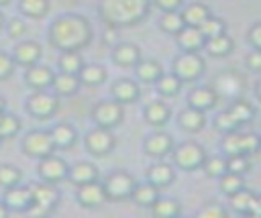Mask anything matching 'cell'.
I'll use <instances>...</instances> for the list:
<instances>
[{"label": "cell", "instance_id": "obj_1", "mask_svg": "<svg viewBox=\"0 0 261 218\" xmlns=\"http://www.w3.org/2000/svg\"><path fill=\"white\" fill-rule=\"evenodd\" d=\"M51 43L61 51H80L92 39V29L84 16L65 14L57 18L49 31Z\"/></svg>", "mask_w": 261, "mask_h": 218}, {"label": "cell", "instance_id": "obj_2", "mask_svg": "<svg viewBox=\"0 0 261 218\" xmlns=\"http://www.w3.org/2000/svg\"><path fill=\"white\" fill-rule=\"evenodd\" d=\"M149 12V0H102L100 16L108 26H130Z\"/></svg>", "mask_w": 261, "mask_h": 218}, {"label": "cell", "instance_id": "obj_3", "mask_svg": "<svg viewBox=\"0 0 261 218\" xmlns=\"http://www.w3.org/2000/svg\"><path fill=\"white\" fill-rule=\"evenodd\" d=\"M59 202V192L57 187L51 185V181L47 183H37L33 185V206L27 210L31 214H49Z\"/></svg>", "mask_w": 261, "mask_h": 218}, {"label": "cell", "instance_id": "obj_4", "mask_svg": "<svg viewBox=\"0 0 261 218\" xmlns=\"http://www.w3.org/2000/svg\"><path fill=\"white\" fill-rule=\"evenodd\" d=\"M27 108L37 118H49L59 110V100H57V96H53L45 90H35L27 100Z\"/></svg>", "mask_w": 261, "mask_h": 218}, {"label": "cell", "instance_id": "obj_5", "mask_svg": "<svg viewBox=\"0 0 261 218\" xmlns=\"http://www.w3.org/2000/svg\"><path fill=\"white\" fill-rule=\"evenodd\" d=\"M204 71V59L196 51H186V55H179L173 63V73L181 81H194Z\"/></svg>", "mask_w": 261, "mask_h": 218}, {"label": "cell", "instance_id": "obj_6", "mask_svg": "<svg viewBox=\"0 0 261 218\" xmlns=\"http://www.w3.org/2000/svg\"><path fill=\"white\" fill-rule=\"evenodd\" d=\"M22 149L29 157H47V155H53V149H55V143H53V137L51 132H45V130H31L27 137H24V143H22Z\"/></svg>", "mask_w": 261, "mask_h": 218}, {"label": "cell", "instance_id": "obj_7", "mask_svg": "<svg viewBox=\"0 0 261 218\" xmlns=\"http://www.w3.org/2000/svg\"><path fill=\"white\" fill-rule=\"evenodd\" d=\"M173 159H175V165H179L184 169H198L206 161V151L198 143L188 141V143H181L173 151Z\"/></svg>", "mask_w": 261, "mask_h": 218}, {"label": "cell", "instance_id": "obj_8", "mask_svg": "<svg viewBox=\"0 0 261 218\" xmlns=\"http://www.w3.org/2000/svg\"><path fill=\"white\" fill-rule=\"evenodd\" d=\"M135 179L130 173L126 171H114L106 177L104 181V189L108 200H122V198H130L133 189H135Z\"/></svg>", "mask_w": 261, "mask_h": 218}, {"label": "cell", "instance_id": "obj_9", "mask_svg": "<svg viewBox=\"0 0 261 218\" xmlns=\"http://www.w3.org/2000/svg\"><path fill=\"white\" fill-rule=\"evenodd\" d=\"M86 147L92 155L96 157H104L114 149V137L110 132V128L106 126H96L94 130L88 132L86 137Z\"/></svg>", "mask_w": 261, "mask_h": 218}, {"label": "cell", "instance_id": "obj_10", "mask_svg": "<svg viewBox=\"0 0 261 218\" xmlns=\"http://www.w3.org/2000/svg\"><path fill=\"white\" fill-rule=\"evenodd\" d=\"M224 151L228 155H237V153H255L261 147V141L255 134H239L237 130L226 132V139L222 143Z\"/></svg>", "mask_w": 261, "mask_h": 218}, {"label": "cell", "instance_id": "obj_11", "mask_svg": "<svg viewBox=\"0 0 261 218\" xmlns=\"http://www.w3.org/2000/svg\"><path fill=\"white\" fill-rule=\"evenodd\" d=\"M122 116H124V110H122L120 102H116V100L98 102V106L94 108V120L98 126L112 128L122 120Z\"/></svg>", "mask_w": 261, "mask_h": 218}, {"label": "cell", "instance_id": "obj_12", "mask_svg": "<svg viewBox=\"0 0 261 218\" xmlns=\"http://www.w3.org/2000/svg\"><path fill=\"white\" fill-rule=\"evenodd\" d=\"M39 175H41V179L55 183V181H61V179L69 177V167L61 157L47 155L39 161Z\"/></svg>", "mask_w": 261, "mask_h": 218}, {"label": "cell", "instance_id": "obj_13", "mask_svg": "<svg viewBox=\"0 0 261 218\" xmlns=\"http://www.w3.org/2000/svg\"><path fill=\"white\" fill-rule=\"evenodd\" d=\"M106 200H108V196H106L104 183L88 181V183H82L80 189H77V202L82 206H86V208H98Z\"/></svg>", "mask_w": 261, "mask_h": 218}, {"label": "cell", "instance_id": "obj_14", "mask_svg": "<svg viewBox=\"0 0 261 218\" xmlns=\"http://www.w3.org/2000/svg\"><path fill=\"white\" fill-rule=\"evenodd\" d=\"M4 204L8 206V210H16V212L24 210L27 212L33 206V187H24V185L6 187Z\"/></svg>", "mask_w": 261, "mask_h": 218}, {"label": "cell", "instance_id": "obj_15", "mask_svg": "<svg viewBox=\"0 0 261 218\" xmlns=\"http://www.w3.org/2000/svg\"><path fill=\"white\" fill-rule=\"evenodd\" d=\"M179 126L188 132H198L206 126V114L204 110L200 108H194V106H188L186 110L179 112Z\"/></svg>", "mask_w": 261, "mask_h": 218}, {"label": "cell", "instance_id": "obj_16", "mask_svg": "<svg viewBox=\"0 0 261 218\" xmlns=\"http://www.w3.org/2000/svg\"><path fill=\"white\" fill-rule=\"evenodd\" d=\"M204 39L206 37L202 35V31L198 26H192V24H186L177 33V43H179V47L184 51H198V49H202Z\"/></svg>", "mask_w": 261, "mask_h": 218}, {"label": "cell", "instance_id": "obj_17", "mask_svg": "<svg viewBox=\"0 0 261 218\" xmlns=\"http://www.w3.org/2000/svg\"><path fill=\"white\" fill-rule=\"evenodd\" d=\"M171 147H173V141L165 132H155L145 141V151L151 157H165L171 151Z\"/></svg>", "mask_w": 261, "mask_h": 218}, {"label": "cell", "instance_id": "obj_18", "mask_svg": "<svg viewBox=\"0 0 261 218\" xmlns=\"http://www.w3.org/2000/svg\"><path fill=\"white\" fill-rule=\"evenodd\" d=\"M39 57H41V47L35 41H22L14 49V61L20 65H27V67L35 65L39 61Z\"/></svg>", "mask_w": 261, "mask_h": 218}, {"label": "cell", "instance_id": "obj_19", "mask_svg": "<svg viewBox=\"0 0 261 218\" xmlns=\"http://www.w3.org/2000/svg\"><path fill=\"white\" fill-rule=\"evenodd\" d=\"M218 102V92L210 86H204V88H196L192 94H190V106L194 108H200V110H210L214 108V104Z\"/></svg>", "mask_w": 261, "mask_h": 218}, {"label": "cell", "instance_id": "obj_20", "mask_svg": "<svg viewBox=\"0 0 261 218\" xmlns=\"http://www.w3.org/2000/svg\"><path fill=\"white\" fill-rule=\"evenodd\" d=\"M53 71L49 69V67H45V65H31L29 67V71H27V81H29V86H33L35 90H45L47 86H51L53 84Z\"/></svg>", "mask_w": 261, "mask_h": 218}, {"label": "cell", "instance_id": "obj_21", "mask_svg": "<svg viewBox=\"0 0 261 218\" xmlns=\"http://www.w3.org/2000/svg\"><path fill=\"white\" fill-rule=\"evenodd\" d=\"M80 75H75V73H65V71H61V73H57L55 77H53V90H55V94H59V96H71V94H75L77 92V88H80Z\"/></svg>", "mask_w": 261, "mask_h": 218}, {"label": "cell", "instance_id": "obj_22", "mask_svg": "<svg viewBox=\"0 0 261 218\" xmlns=\"http://www.w3.org/2000/svg\"><path fill=\"white\" fill-rule=\"evenodd\" d=\"M139 86L133 81V79H118L114 81L112 86V96L116 102L120 104H126V102H135L139 98Z\"/></svg>", "mask_w": 261, "mask_h": 218}, {"label": "cell", "instance_id": "obj_23", "mask_svg": "<svg viewBox=\"0 0 261 218\" xmlns=\"http://www.w3.org/2000/svg\"><path fill=\"white\" fill-rule=\"evenodd\" d=\"M69 179L77 185L88 183V181H96L98 179V167L94 163L88 161H80L73 167H69Z\"/></svg>", "mask_w": 261, "mask_h": 218}, {"label": "cell", "instance_id": "obj_24", "mask_svg": "<svg viewBox=\"0 0 261 218\" xmlns=\"http://www.w3.org/2000/svg\"><path fill=\"white\" fill-rule=\"evenodd\" d=\"M112 57H114V63H116V65H120V67H130V65H137V63H139L141 53H139V49H137L133 43H120V45H116Z\"/></svg>", "mask_w": 261, "mask_h": 218}, {"label": "cell", "instance_id": "obj_25", "mask_svg": "<svg viewBox=\"0 0 261 218\" xmlns=\"http://www.w3.org/2000/svg\"><path fill=\"white\" fill-rule=\"evenodd\" d=\"M169 116H171V110H169V106L165 102L155 100L145 108V120L149 124H153V126H163L169 120Z\"/></svg>", "mask_w": 261, "mask_h": 218}, {"label": "cell", "instance_id": "obj_26", "mask_svg": "<svg viewBox=\"0 0 261 218\" xmlns=\"http://www.w3.org/2000/svg\"><path fill=\"white\" fill-rule=\"evenodd\" d=\"M51 137H53V143L57 149H67L75 143V128L61 122V124H55L51 128Z\"/></svg>", "mask_w": 261, "mask_h": 218}, {"label": "cell", "instance_id": "obj_27", "mask_svg": "<svg viewBox=\"0 0 261 218\" xmlns=\"http://www.w3.org/2000/svg\"><path fill=\"white\" fill-rule=\"evenodd\" d=\"M130 198L139 206H153L155 200H157V185L151 183V181L149 183H139V185H135Z\"/></svg>", "mask_w": 261, "mask_h": 218}, {"label": "cell", "instance_id": "obj_28", "mask_svg": "<svg viewBox=\"0 0 261 218\" xmlns=\"http://www.w3.org/2000/svg\"><path fill=\"white\" fill-rule=\"evenodd\" d=\"M147 177H149L151 183H155V185L159 187V185H167V183H171L173 177H175V171H173V167L167 165V163H155V165L149 169Z\"/></svg>", "mask_w": 261, "mask_h": 218}, {"label": "cell", "instance_id": "obj_29", "mask_svg": "<svg viewBox=\"0 0 261 218\" xmlns=\"http://www.w3.org/2000/svg\"><path fill=\"white\" fill-rule=\"evenodd\" d=\"M206 51L210 55H214V57H224V55H228L232 51V41L224 33L222 35H216V37H210L206 41Z\"/></svg>", "mask_w": 261, "mask_h": 218}, {"label": "cell", "instance_id": "obj_30", "mask_svg": "<svg viewBox=\"0 0 261 218\" xmlns=\"http://www.w3.org/2000/svg\"><path fill=\"white\" fill-rule=\"evenodd\" d=\"M77 75H80V81L82 84H86V86H98V84H102L106 79V69L102 65L92 63V65H84Z\"/></svg>", "mask_w": 261, "mask_h": 218}, {"label": "cell", "instance_id": "obj_31", "mask_svg": "<svg viewBox=\"0 0 261 218\" xmlns=\"http://www.w3.org/2000/svg\"><path fill=\"white\" fill-rule=\"evenodd\" d=\"M181 16H184V22L186 24H192V26H200L208 16H210V12H208V8L204 6V4H190L184 12H181Z\"/></svg>", "mask_w": 261, "mask_h": 218}, {"label": "cell", "instance_id": "obj_32", "mask_svg": "<svg viewBox=\"0 0 261 218\" xmlns=\"http://www.w3.org/2000/svg\"><path fill=\"white\" fill-rule=\"evenodd\" d=\"M151 210L159 218H175V216L181 214V206L175 200H155Z\"/></svg>", "mask_w": 261, "mask_h": 218}, {"label": "cell", "instance_id": "obj_33", "mask_svg": "<svg viewBox=\"0 0 261 218\" xmlns=\"http://www.w3.org/2000/svg\"><path fill=\"white\" fill-rule=\"evenodd\" d=\"M59 67L61 71L65 73H80L82 67H84V61H82V55L77 51H63L61 59H59Z\"/></svg>", "mask_w": 261, "mask_h": 218}, {"label": "cell", "instance_id": "obj_34", "mask_svg": "<svg viewBox=\"0 0 261 218\" xmlns=\"http://www.w3.org/2000/svg\"><path fill=\"white\" fill-rule=\"evenodd\" d=\"M137 75H139L143 81H157V79L163 75V71H161V65H159L157 61L149 59V61L137 63Z\"/></svg>", "mask_w": 261, "mask_h": 218}, {"label": "cell", "instance_id": "obj_35", "mask_svg": "<svg viewBox=\"0 0 261 218\" xmlns=\"http://www.w3.org/2000/svg\"><path fill=\"white\" fill-rule=\"evenodd\" d=\"M157 90H159L163 96H177L179 90H181V79H179L175 73L161 75V77L157 79Z\"/></svg>", "mask_w": 261, "mask_h": 218}, {"label": "cell", "instance_id": "obj_36", "mask_svg": "<svg viewBox=\"0 0 261 218\" xmlns=\"http://www.w3.org/2000/svg\"><path fill=\"white\" fill-rule=\"evenodd\" d=\"M184 26H186L184 16H181L177 10H167V12L161 16V29H163L165 33H173V35H177Z\"/></svg>", "mask_w": 261, "mask_h": 218}, {"label": "cell", "instance_id": "obj_37", "mask_svg": "<svg viewBox=\"0 0 261 218\" xmlns=\"http://www.w3.org/2000/svg\"><path fill=\"white\" fill-rule=\"evenodd\" d=\"M216 86H218V94L222 92V94H234V92H239L241 90V86H243V79L239 77V75H234V73H224V75H218L216 77Z\"/></svg>", "mask_w": 261, "mask_h": 218}, {"label": "cell", "instance_id": "obj_38", "mask_svg": "<svg viewBox=\"0 0 261 218\" xmlns=\"http://www.w3.org/2000/svg\"><path fill=\"white\" fill-rule=\"evenodd\" d=\"M228 198H230V206H232L237 212H241V214H247V212H249V208H251V202H253V198H255V196H253L249 189L241 187L239 192L230 194Z\"/></svg>", "mask_w": 261, "mask_h": 218}, {"label": "cell", "instance_id": "obj_39", "mask_svg": "<svg viewBox=\"0 0 261 218\" xmlns=\"http://www.w3.org/2000/svg\"><path fill=\"white\" fill-rule=\"evenodd\" d=\"M243 185H245V183H243V175H241V173L226 171V173H222V175H220V189H222L226 196H230V194L239 192Z\"/></svg>", "mask_w": 261, "mask_h": 218}, {"label": "cell", "instance_id": "obj_40", "mask_svg": "<svg viewBox=\"0 0 261 218\" xmlns=\"http://www.w3.org/2000/svg\"><path fill=\"white\" fill-rule=\"evenodd\" d=\"M228 112H230V114H232L241 124L249 122V120L253 118V114H255L253 106H251L249 102H245V100H237V102H232V104H230V108H228Z\"/></svg>", "mask_w": 261, "mask_h": 218}, {"label": "cell", "instance_id": "obj_41", "mask_svg": "<svg viewBox=\"0 0 261 218\" xmlns=\"http://www.w3.org/2000/svg\"><path fill=\"white\" fill-rule=\"evenodd\" d=\"M20 10L29 16H45L49 10V2L47 0H20Z\"/></svg>", "mask_w": 261, "mask_h": 218}, {"label": "cell", "instance_id": "obj_42", "mask_svg": "<svg viewBox=\"0 0 261 218\" xmlns=\"http://www.w3.org/2000/svg\"><path fill=\"white\" fill-rule=\"evenodd\" d=\"M20 130V120L14 114H2L0 116V137L2 139H10Z\"/></svg>", "mask_w": 261, "mask_h": 218}, {"label": "cell", "instance_id": "obj_43", "mask_svg": "<svg viewBox=\"0 0 261 218\" xmlns=\"http://www.w3.org/2000/svg\"><path fill=\"white\" fill-rule=\"evenodd\" d=\"M22 173L18 167L14 165H2L0 167V185L2 187H12V185H18Z\"/></svg>", "mask_w": 261, "mask_h": 218}, {"label": "cell", "instance_id": "obj_44", "mask_svg": "<svg viewBox=\"0 0 261 218\" xmlns=\"http://www.w3.org/2000/svg\"><path fill=\"white\" fill-rule=\"evenodd\" d=\"M249 155L247 153H237V155H228L226 159V169L228 171H234V173H247L249 171Z\"/></svg>", "mask_w": 261, "mask_h": 218}, {"label": "cell", "instance_id": "obj_45", "mask_svg": "<svg viewBox=\"0 0 261 218\" xmlns=\"http://www.w3.org/2000/svg\"><path fill=\"white\" fill-rule=\"evenodd\" d=\"M204 171L210 175V177H220L222 173H226V159H220V157H206L204 161Z\"/></svg>", "mask_w": 261, "mask_h": 218}, {"label": "cell", "instance_id": "obj_46", "mask_svg": "<svg viewBox=\"0 0 261 218\" xmlns=\"http://www.w3.org/2000/svg\"><path fill=\"white\" fill-rule=\"evenodd\" d=\"M198 29L202 31V35H204L206 39H210V37H216V35H222V33H224V20H220V18H210V16H208Z\"/></svg>", "mask_w": 261, "mask_h": 218}, {"label": "cell", "instance_id": "obj_47", "mask_svg": "<svg viewBox=\"0 0 261 218\" xmlns=\"http://www.w3.org/2000/svg\"><path fill=\"white\" fill-rule=\"evenodd\" d=\"M241 126V122L228 112V110H224V112H220L218 114V118H216V128L218 130H222V132H232V130H237Z\"/></svg>", "mask_w": 261, "mask_h": 218}, {"label": "cell", "instance_id": "obj_48", "mask_svg": "<svg viewBox=\"0 0 261 218\" xmlns=\"http://www.w3.org/2000/svg\"><path fill=\"white\" fill-rule=\"evenodd\" d=\"M12 69H14L12 57L6 53H0V79H8L12 75Z\"/></svg>", "mask_w": 261, "mask_h": 218}, {"label": "cell", "instance_id": "obj_49", "mask_svg": "<svg viewBox=\"0 0 261 218\" xmlns=\"http://www.w3.org/2000/svg\"><path fill=\"white\" fill-rule=\"evenodd\" d=\"M200 216H202V218H226V210L212 204V206L202 208V210H200Z\"/></svg>", "mask_w": 261, "mask_h": 218}, {"label": "cell", "instance_id": "obj_50", "mask_svg": "<svg viewBox=\"0 0 261 218\" xmlns=\"http://www.w3.org/2000/svg\"><path fill=\"white\" fill-rule=\"evenodd\" d=\"M24 33H27V24H24L22 20H18V18H12V20L8 22V35H10V37L18 39V37H22Z\"/></svg>", "mask_w": 261, "mask_h": 218}, {"label": "cell", "instance_id": "obj_51", "mask_svg": "<svg viewBox=\"0 0 261 218\" xmlns=\"http://www.w3.org/2000/svg\"><path fill=\"white\" fill-rule=\"evenodd\" d=\"M247 67L253 69V71H261V49L253 51V53L247 57Z\"/></svg>", "mask_w": 261, "mask_h": 218}, {"label": "cell", "instance_id": "obj_52", "mask_svg": "<svg viewBox=\"0 0 261 218\" xmlns=\"http://www.w3.org/2000/svg\"><path fill=\"white\" fill-rule=\"evenodd\" d=\"M249 39H251V43H253L257 49H261V24H255V26L251 29Z\"/></svg>", "mask_w": 261, "mask_h": 218}, {"label": "cell", "instance_id": "obj_53", "mask_svg": "<svg viewBox=\"0 0 261 218\" xmlns=\"http://www.w3.org/2000/svg\"><path fill=\"white\" fill-rule=\"evenodd\" d=\"M157 4H159V8H163L167 12V10H177L181 0H157Z\"/></svg>", "mask_w": 261, "mask_h": 218}, {"label": "cell", "instance_id": "obj_54", "mask_svg": "<svg viewBox=\"0 0 261 218\" xmlns=\"http://www.w3.org/2000/svg\"><path fill=\"white\" fill-rule=\"evenodd\" d=\"M6 214H8V206L4 202H0V218H4Z\"/></svg>", "mask_w": 261, "mask_h": 218}, {"label": "cell", "instance_id": "obj_55", "mask_svg": "<svg viewBox=\"0 0 261 218\" xmlns=\"http://www.w3.org/2000/svg\"><path fill=\"white\" fill-rule=\"evenodd\" d=\"M0 112H4V98L0 96Z\"/></svg>", "mask_w": 261, "mask_h": 218}, {"label": "cell", "instance_id": "obj_56", "mask_svg": "<svg viewBox=\"0 0 261 218\" xmlns=\"http://www.w3.org/2000/svg\"><path fill=\"white\" fill-rule=\"evenodd\" d=\"M257 96H259V100H261V81L257 84Z\"/></svg>", "mask_w": 261, "mask_h": 218}, {"label": "cell", "instance_id": "obj_57", "mask_svg": "<svg viewBox=\"0 0 261 218\" xmlns=\"http://www.w3.org/2000/svg\"><path fill=\"white\" fill-rule=\"evenodd\" d=\"M2 24H4V18H2V12H0V29H2Z\"/></svg>", "mask_w": 261, "mask_h": 218}, {"label": "cell", "instance_id": "obj_58", "mask_svg": "<svg viewBox=\"0 0 261 218\" xmlns=\"http://www.w3.org/2000/svg\"><path fill=\"white\" fill-rule=\"evenodd\" d=\"M8 2H10V0H0V6H2V4H8Z\"/></svg>", "mask_w": 261, "mask_h": 218}, {"label": "cell", "instance_id": "obj_59", "mask_svg": "<svg viewBox=\"0 0 261 218\" xmlns=\"http://www.w3.org/2000/svg\"><path fill=\"white\" fill-rule=\"evenodd\" d=\"M67 2H77V0H67Z\"/></svg>", "mask_w": 261, "mask_h": 218}]
</instances>
